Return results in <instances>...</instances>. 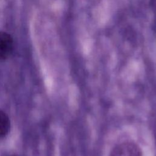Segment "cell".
<instances>
[{"label":"cell","instance_id":"cell-1","mask_svg":"<svg viewBox=\"0 0 156 156\" xmlns=\"http://www.w3.org/2000/svg\"><path fill=\"white\" fill-rule=\"evenodd\" d=\"M108 156H143L140 146L133 141L121 142L114 146Z\"/></svg>","mask_w":156,"mask_h":156},{"label":"cell","instance_id":"cell-2","mask_svg":"<svg viewBox=\"0 0 156 156\" xmlns=\"http://www.w3.org/2000/svg\"><path fill=\"white\" fill-rule=\"evenodd\" d=\"M14 41L12 37L6 32L0 31V60L8 58L13 52Z\"/></svg>","mask_w":156,"mask_h":156},{"label":"cell","instance_id":"cell-3","mask_svg":"<svg viewBox=\"0 0 156 156\" xmlns=\"http://www.w3.org/2000/svg\"><path fill=\"white\" fill-rule=\"evenodd\" d=\"M10 122L7 114L0 110V138L5 136L9 132Z\"/></svg>","mask_w":156,"mask_h":156}]
</instances>
